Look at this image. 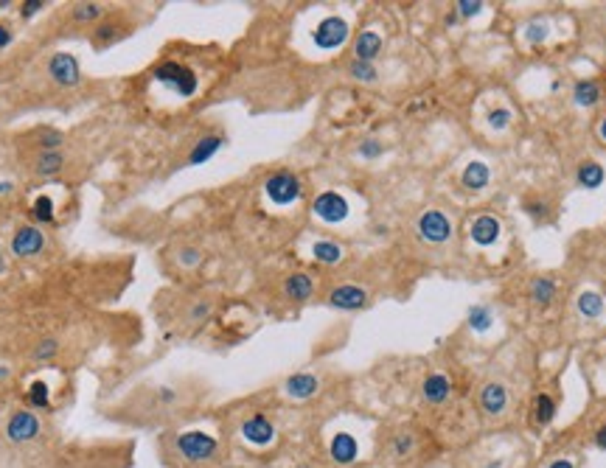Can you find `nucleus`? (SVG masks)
Here are the masks:
<instances>
[{
	"mask_svg": "<svg viewBox=\"0 0 606 468\" xmlns=\"http://www.w3.org/2000/svg\"><path fill=\"white\" fill-rule=\"evenodd\" d=\"M3 270H6V264H3V256H0V272H3Z\"/></svg>",
	"mask_w": 606,
	"mask_h": 468,
	"instance_id": "8fccbe9b",
	"label": "nucleus"
},
{
	"mask_svg": "<svg viewBox=\"0 0 606 468\" xmlns=\"http://www.w3.org/2000/svg\"><path fill=\"white\" fill-rule=\"evenodd\" d=\"M384 152V146L376 140V138H368V140H362V146H359V154L365 157V160H373V157H379Z\"/></svg>",
	"mask_w": 606,
	"mask_h": 468,
	"instance_id": "e433bc0d",
	"label": "nucleus"
},
{
	"mask_svg": "<svg viewBox=\"0 0 606 468\" xmlns=\"http://www.w3.org/2000/svg\"><path fill=\"white\" fill-rule=\"evenodd\" d=\"M312 210H315V216L323 219L326 224H340V221L348 219V202H345V196L337 193V191H323V193H317L315 202H312Z\"/></svg>",
	"mask_w": 606,
	"mask_h": 468,
	"instance_id": "0eeeda50",
	"label": "nucleus"
},
{
	"mask_svg": "<svg viewBox=\"0 0 606 468\" xmlns=\"http://www.w3.org/2000/svg\"><path fill=\"white\" fill-rule=\"evenodd\" d=\"M9 188H12V182H0V193H6Z\"/></svg>",
	"mask_w": 606,
	"mask_h": 468,
	"instance_id": "09e8293b",
	"label": "nucleus"
},
{
	"mask_svg": "<svg viewBox=\"0 0 606 468\" xmlns=\"http://www.w3.org/2000/svg\"><path fill=\"white\" fill-rule=\"evenodd\" d=\"M222 146H225V138H222V135H205V138H199L196 146H194L191 154H188V166H202V163H208V160H211Z\"/></svg>",
	"mask_w": 606,
	"mask_h": 468,
	"instance_id": "dca6fc26",
	"label": "nucleus"
},
{
	"mask_svg": "<svg viewBox=\"0 0 606 468\" xmlns=\"http://www.w3.org/2000/svg\"><path fill=\"white\" fill-rule=\"evenodd\" d=\"M416 230L427 244H444L452 239V221L444 210H424L416 221Z\"/></svg>",
	"mask_w": 606,
	"mask_h": 468,
	"instance_id": "20e7f679",
	"label": "nucleus"
},
{
	"mask_svg": "<svg viewBox=\"0 0 606 468\" xmlns=\"http://www.w3.org/2000/svg\"><path fill=\"white\" fill-rule=\"evenodd\" d=\"M382 54V37L376 31H359L356 40H354V59L359 62H373L376 57Z\"/></svg>",
	"mask_w": 606,
	"mask_h": 468,
	"instance_id": "4468645a",
	"label": "nucleus"
},
{
	"mask_svg": "<svg viewBox=\"0 0 606 468\" xmlns=\"http://www.w3.org/2000/svg\"><path fill=\"white\" fill-rule=\"evenodd\" d=\"M31 213H34V219L40 221V224H48V221H54V199L51 196H37L34 199V207H31Z\"/></svg>",
	"mask_w": 606,
	"mask_h": 468,
	"instance_id": "2f4dec72",
	"label": "nucleus"
},
{
	"mask_svg": "<svg viewBox=\"0 0 606 468\" xmlns=\"http://www.w3.org/2000/svg\"><path fill=\"white\" fill-rule=\"evenodd\" d=\"M45 247V233L40 227H20L12 239V253L20 258H31Z\"/></svg>",
	"mask_w": 606,
	"mask_h": 468,
	"instance_id": "1a4fd4ad",
	"label": "nucleus"
},
{
	"mask_svg": "<svg viewBox=\"0 0 606 468\" xmlns=\"http://www.w3.org/2000/svg\"><path fill=\"white\" fill-rule=\"evenodd\" d=\"M598 138H600V140L606 143V115H603V118L598 121Z\"/></svg>",
	"mask_w": 606,
	"mask_h": 468,
	"instance_id": "49530a36",
	"label": "nucleus"
},
{
	"mask_svg": "<svg viewBox=\"0 0 606 468\" xmlns=\"http://www.w3.org/2000/svg\"><path fill=\"white\" fill-rule=\"evenodd\" d=\"M525 37H528L531 43H539V40H544V37H547V31H544V26H531Z\"/></svg>",
	"mask_w": 606,
	"mask_h": 468,
	"instance_id": "ea45409f",
	"label": "nucleus"
},
{
	"mask_svg": "<svg viewBox=\"0 0 606 468\" xmlns=\"http://www.w3.org/2000/svg\"><path fill=\"white\" fill-rule=\"evenodd\" d=\"M421 393H424V398L430 404H444L449 398V393H452V384H449V379L444 373H430L424 379V384H421Z\"/></svg>",
	"mask_w": 606,
	"mask_h": 468,
	"instance_id": "6ab92c4d",
	"label": "nucleus"
},
{
	"mask_svg": "<svg viewBox=\"0 0 606 468\" xmlns=\"http://www.w3.org/2000/svg\"><path fill=\"white\" fill-rule=\"evenodd\" d=\"M547 468H575V465H572L570 460H556V462H550Z\"/></svg>",
	"mask_w": 606,
	"mask_h": 468,
	"instance_id": "de8ad7c7",
	"label": "nucleus"
},
{
	"mask_svg": "<svg viewBox=\"0 0 606 468\" xmlns=\"http://www.w3.org/2000/svg\"><path fill=\"white\" fill-rule=\"evenodd\" d=\"M348 73H351L356 82H365V85L376 82V76H379V71H376L373 62H359V59H354V62L348 65Z\"/></svg>",
	"mask_w": 606,
	"mask_h": 468,
	"instance_id": "c756f323",
	"label": "nucleus"
},
{
	"mask_svg": "<svg viewBox=\"0 0 606 468\" xmlns=\"http://www.w3.org/2000/svg\"><path fill=\"white\" fill-rule=\"evenodd\" d=\"M219 443L217 437H211L208 432H182L177 437V451L191 460V462H202V460H211L217 454Z\"/></svg>",
	"mask_w": 606,
	"mask_h": 468,
	"instance_id": "7ed1b4c3",
	"label": "nucleus"
},
{
	"mask_svg": "<svg viewBox=\"0 0 606 468\" xmlns=\"http://www.w3.org/2000/svg\"><path fill=\"white\" fill-rule=\"evenodd\" d=\"M312 40L323 51H337L348 40V23L342 17H337V15H331V17L317 23V29L312 31Z\"/></svg>",
	"mask_w": 606,
	"mask_h": 468,
	"instance_id": "39448f33",
	"label": "nucleus"
},
{
	"mask_svg": "<svg viewBox=\"0 0 606 468\" xmlns=\"http://www.w3.org/2000/svg\"><path fill=\"white\" fill-rule=\"evenodd\" d=\"M118 37H121V23H115V20H107V23H101V26L96 29V34H93V40H96V48L113 45Z\"/></svg>",
	"mask_w": 606,
	"mask_h": 468,
	"instance_id": "c85d7f7f",
	"label": "nucleus"
},
{
	"mask_svg": "<svg viewBox=\"0 0 606 468\" xmlns=\"http://www.w3.org/2000/svg\"><path fill=\"white\" fill-rule=\"evenodd\" d=\"M480 407L489 415H503L505 407H508V387L500 384V381L483 384V390H480Z\"/></svg>",
	"mask_w": 606,
	"mask_h": 468,
	"instance_id": "ddd939ff",
	"label": "nucleus"
},
{
	"mask_svg": "<svg viewBox=\"0 0 606 468\" xmlns=\"http://www.w3.org/2000/svg\"><path fill=\"white\" fill-rule=\"evenodd\" d=\"M40 9H43L40 0H29V3H23V17H34Z\"/></svg>",
	"mask_w": 606,
	"mask_h": 468,
	"instance_id": "a19ab883",
	"label": "nucleus"
},
{
	"mask_svg": "<svg viewBox=\"0 0 606 468\" xmlns=\"http://www.w3.org/2000/svg\"><path fill=\"white\" fill-rule=\"evenodd\" d=\"M6 434L15 440V443H26V440H34L40 434V418L34 412H15L9 426H6Z\"/></svg>",
	"mask_w": 606,
	"mask_h": 468,
	"instance_id": "9d476101",
	"label": "nucleus"
},
{
	"mask_svg": "<svg viewBox=\"0 0 606 468\" xmlns=\"http://www.w3.org/2000/svg\"><path fill=\"white\" fill-rule=\"evenodd\" d=\"M264 193H267V199L273 205L287 207V205H295L303 196V182L292 171H275V174H270L264 180Z\"/></svg>",
	"mask_w": 606,
	"mask_h": 468,
	"instance_id": "f03ea898",
	"label": "nucleus"
},
{
	"mask_svg": "<svg viewBox=\"0 0 606 468\" xmlns=\"http://www.w3.org/2000/svg\"><path fill=\"white\" fill-rule=\"evenodd\" d=\"M29 398H31L34 407L45 409V407H48V384H45V381H34V384L29 387Z\"/></svg>",
	"mask_w": 606,
	"mask_h": 468,
	"instance_id": "473e14b6",
	"label": "nucleus"
},
{
	"mask_svg": "<svg viewBox=\"0 0 606 468\" xmlns=\"http://www.w3.org/2000/svg\"><path fill=\"white\" fill-rule=\"evenodd\" d=\"M177 261H180L182 267H196V264L202 261V256H199V250H194V247H185V250H180Z\"/></svg>",
	"mask_w": 606,
	"mask_h": 468,
	"instance_id": "58836bf2",
	"label": "nucleus"
},
{
	"mask_svg": "<svg viewBox=\"0 0 606 468\" xmlns=\"http://www.w3.org/2000/svg\"><path fill=\"white\" fill-rule=\"evenodd\" d=\"M62 166H65L62 152H40V157H37V174H43V177H54L57 171H62Z\"/></svg>",
	"mask_w": 606,
	"mask_h": 468,
	"instance_id": "bb28decb",
	"label": "nucleus"
},
{
	"mask_svg": "<svg viewBox=\"0 0 606 468\" xmlns=\"http://www.w3.org/2000/svg\"><path fill=\"white\" fill-rule=\"evenodd\" d=\"M500 233H503V227H500V221H497L494 216H477V219L469 224V236H472V242L480 244V247L497 244Z\"/></svg>",
	"mask_w": 606,
	"mask_h": 468,
	"instance_id": "9b49d317",
	"label": "nucleus"
},
{
	"mask_svg": "<svg viewBox=\"0 0 606 468\" xmlns=\"http://www.w3.org/2000/svg\"><path fill=\"white\" fill-rule=\"evenodd\" d=\"M455 9H458V15H463V17H472V15H480V9H483V3L480 0H458L455 3Z\"/></svg>",
	"mask_w": 606,
	"mask_h": 468,
	"instance_id": "4c0bfd02",
	"label": "nucleus"
},
{
	"mask_svg": "<svg viewBox=\"0 0 606 468\" xmlns=\"http://www.w3.org/2000/svg\"><path fill=\"white\" fill-rule=\"evenodd\" d=\"M331 460L334 462H340V465H348V462H354L356 460V451H359V446H356V440L348 434V432H340V434H334V440H331Z\"/></svg>",
	"mask_w": 606,
	"mask_h": 468,
	"instance_id": "aec40b11",
	"label": "nucleus"
},
{
	"mask_svg": "<svg viewBox=\"0 0 606 468\" xmlns=\"http://www.w3.org/2000/svg\"><path fill=\"white\" fill-rule=\"evenodd\" d=\"M329 306L340 309V312H359V309L368 306V292L362 286L342 284V286H337V289L329 292Z\"/></svg>",
	"mask_w": 606,
	"mask_h": 468,
	"instance_id": "6e6552de",
	"label": "nucleus"
},
{
	"mask_svg": "<svg viewBox=\"0 0 606 468\" xmlns=\"http://www.w3.org/2000/svg\"><path fill=\"white\" fill-rule=\"evenodd\" d=\"M284 295H287L289 300H295V303L309 300V298L315 295V281H312V275H306V272H292V275L284 281Z\"/></svg>",
	"mask_w": 606,
	"mask_h": 468,
	"instance_id": "2eb2a0df",
	"label": "nucleus"
},
{
	"mask_svg": "<svg viewBox=\"0 0 606 468\" xmlns=\"http://www.w3.org/2000/svg\"><path fill=\"white\" fill-rule=\"evenodd\" d=\"M511 110H505V107H500V110H491L489 115H486V121H489V126L491 129H505L508 124H511Z\"/></svg>",
	"mask_w": 606,
	"mask_h": 468,
	"instance_id": "72a5a7b5",
	"label": "nucleus"
},
{
	"mask_svg": "<svg viewBox=\"0 0 606 468\" xmlns=\"http://www.w3.org/2000/svg\"><path fill=\"white\" fill-rule=\"evenodd\" d=\"M595 443H598L600 448H606V426H600V429L595 432Z\"/></svg>",
	"mask_w": 606,
	"mask_h": 468,
	"instance_id": "a18cd8bd",
	"label": "nucleus"
},
{
	"mask_svg": "<svg viewBox=\"0 0 606 468\" xmlns=\"http://www.w3.org/2000/svg\"><path fill=\"white\" fill-rule=\"evenodd\" d=\"M312 256H315V261L331 267V264H340V261H342V247L334 244V242H315V244H312Z\"/></svg>",
	"mask_w": 606,
	"mask_h": 468,
	"instance_id": "393cba45",
	"label": "nucleus"
},
{
	"mask_svg": "<svg viewBox=\"0 0 606 468\" xmlns=\"http://www.w3.org/2000/svg\"><path fill=\"white\" fill-rule=\"evenodd\" d=\"M208 312H211V306H208V303H199V306H194V309H191V320H202V317H208Z\"/></svg>",
	"mask_w": 606,
	"mask_h": 468,
	"instance_id": "79ce46f5",
	"label": "nucleus"
},
{
	"mask_svg": "<svg viewBox=\"0 0 606 468\" xmlns=\"http://www.w3.org/2000/svg\"><path fill=\"white\" fill-rule=\"evenodd\" d=\"M528 295H531V300L536 306H550L556 300V284L550 278H533Z\"/></svg>",
	"mask_w": 606,
	"mask_h": 468,
	"instance_id": "b1692460",
	"label": "nucleus"
},
{
	"mask_svg": "<svg viewBox=\"0 0 606 468\" xmlns=\"http://www.w3.org/2000/svg\"><path fill=\"white\" fill-rule=\"evenodd\" d=\"M152 79H154L157 85H166L168 90H174L180 98H191V96L196 93V87H199L196 73H194L191 68H185L182 62H174V59L160 62V65L152 71Z\"/></svg>",
	"mask_w": 606,
	"mask_h": 468,
	"instance_id": "f257e3e1",
	"label": "nucleus"
},
{
	"mask_svg": "<svg viewBox=\"0 0 606 468\" xmlns=\"http://www.w3.org/2000/svg\"><path fill=\"white\" fill-rule=\"evenodd\" d=\"M99 17H104L101 3H76L73 6V20H79V23H90V20H99Z\"/></svg>",
	"mask_w": 606,
	"mask_h": 468,
	"instance_id": "7c9ffc66",
	"label": "nucleus"
},
{
	"mask_svg": "<svg viewBox=\"0 0 606 468\" xmlns=\"http://www.w3.org/2000/svg\"><path fill=\"white\" fill-rule=\"evenodd\" d=\"M9 43H12V31L6 26H0V48H6Z\"/></svg>",
	"mask_w": 606,
	"mask_h": 468,
	"instance_id": "37998d69",
	"label": "nucleus"
},
{
	"mask_svg": "<svg viewBox=\"0 0 606 468\" xmlns=\"http://www.w3.org/2000/svg\"><path fill=\"white\" fill-rule=\"evenodd\" d=\"M603 180H606V171H603L600 163H595V160H584V163H578V168H575V182H578L581 188L595 191V188L603 185Z\"/></svg>",
	"mask_w": 606,
	"mask_h": 468,
	"instance_id": "a211bd4d",
	"label": "nucleus"
},
{
	"mask_svg": "<svg viewBox=\"0 0 606 468\" xmlns=\"http://www.w3.org/2000/svg\"><path fill=\"white\" fill-rule=\"evenodd\" d=\"M491 323H494V314H491V309L489 306H472L469 309V328L472 331H489L491 328Z\"/></svg>",
	"mask_w": 606,
	"mask_h": 468,
	"instance_id": "cd10ccee",
	"label": "nucleus"
},
{
	"mask_svg": "<svg viewBox=\"0 0 606 468\" xmlns=\"http://www.w3.org/2000/svg\"><path fill=\"white\" fill-rule=\"evenodd\" d=\"M600 98H603V90H600V85H598L595 79H581V82H575V87H572V101H575L578 107H595Z\"/></svg>",
	"mask_w": 606,
	"mask_h": 468,
	"instance_id": "4be33fe9",
	"label": "nucleus"
},
{
	"mask_svg": "<svg viewBox=\"0 0 606 468\" xmlns=\"http://www.w3.org/2000/svg\"><path fill=\"white\" fill-rule=\"evenodd\" d=\"M603 298L598 295V292H581L578 295V300H575V309H578V314L581 317H586V320H598L600 314H603Z\"/></svg>",
	"mask_w": 606,
	"mask_h": 468,
	"instance_id": "5701e85b",
	"label": "nucleus"
},
{
	"mask_svg": "<svg viewBox=\"0 0 606 468\" xmlns=\"http://www.w3.org/2000/svg\"><path fill=\"white\" fill-rule=\"evenodd\" d=\"M242 434H245V440L253 443V446H267V443H273V437H275V426L270 423V418L253 415V418H247V421L242 423Z\"/></svg>",
	"mask_w": 606,
	"mask_h": 468,
	"instance_id": "f8f14e48",
	"label": "nucleus"
},
{
	"mask_svg": "<svg viewBox=\"0 0 606 468\" xmlns=\"http://www.w3.org/2000/svg\"><path fill=\"white\" fill-rule=\"evenodd\" d=\"M48 76L59 85V87H76L82 82V68L79 59L68 51H59L48 59Z\"/></svg>",
	"mask_w": 606,
	"mask_h": 468,
	"instance_id": "423d86ee",
	"label": "nucleus"
},
{
	"mask_svg": "<svg viewBox=\"0 0 606 468\" xmlns=\"http://www.w3.org/2000/svg\"><path fill=\"white\" fill-rule=\"evenodd\" d=\"M284 390H287V395H292V398H312V395L320 390V381H317V376H312V373H292V376L284 381Z\"/></svg>",
	"mask_w": 606,
	"mask_h": 468,
	"instance_id": "f3484780",
	"label": "nucleus"
},
{
	"mask_svg": "<svg viewBox=\"0 0 606 468\" xmlns=\"http://www.w3.org/2000/svg\"><path fill=\"white\" fill-rule=\"evenodd\" d=\"M553 418H556V401H553L547 393H539V395L533 398V421H536L539 426H547Z\"/></svg>",
	"mask_w": 606,
	"mask_h": 468,
	"instance_id": "a878e982",
	"label": "nucleus"
},
{
	"mask_svg": "<svg viewBox=\"0 0 606 468\" xmlns=\"http://www.w3.org/2000/svg\"><path fill=\"white\" fill-rule=\"evenodd\" d=\"M40 143H43V152H59L62 132H57V129H40Z\"/></svg>",
	"mask_w": 606,
	"mask_h": 468,
	"instance_id": "f704fd0d",
	"label": "nucleus"
},
{
	"mask_svg": "<svg viewBox=\"0 0 606 468\" xmlns=\"http://www.w3.org/2000/svg\"><path fill=\"white\" fill-rule=\"evenodd\" d=\"M57 351H59V342H57V339H43V342H40V345L34 348V359L45 362V359L57 356Z\"/></svg>",
	"mask_w": 606,
	"mask_h": 468,
	"instance_id": "c9c22d12",
	"label": "nucleus"
},
{
	"mask_svg": "<svg viewBox=\"0 0 606 468\" xmlns=\"http://www.w3.org/2000/svg\"><path fill=\"white\" fill-rule=\"evenodd\" d=\"M489 180H491V171H489V166H486L483 160H472V163L463 168V174H461V182H463V188H469V191H483V188L489 185Z\"/></svg>",
	"mask_w": 606,
	"mask_h": 468,
	"instance_id": "412c9836",
	"label": "nucleus"
},
{
	"mask_svg": "<svg viewBox=\"0 0 606 468\" xmlns=\"http://www.w3.org/2000/svg\"><path fill=\"white\" fill-rule=\"evenodd\" d=\"M396 451H398V454L410 451V437H398V440H396Z\"/></svg>",
	"mask_w": 606,
	"mask_h": 468,
	"instance_id": "c03bdc74",
	"label": "nucleus"
}]
</instances>
